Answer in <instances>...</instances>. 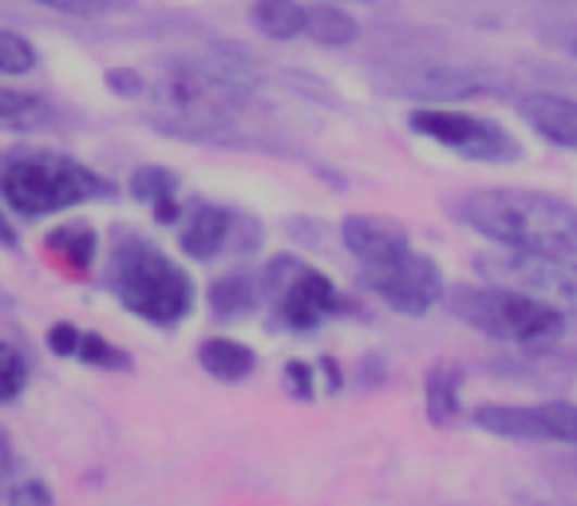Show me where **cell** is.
Segmentation results:
<instances>
[{
    "mask_svg": "<svg viewBox=\"0 0 577 506\" xmlns=\"http://www.w3.org/2000/svg\"><path fill=\"white\" fill-rule=\"evenodd\" d=\"M467 230L482 233L502 250L542 253L577 262V210L569 202L518 187H482L471 190L451 206Z\"/></svg>",
    "mask_w": 577,
    "mask_h": 506,
    "instance_id": "1",
    "label": "cell"
},
{
    "mask_svg": "<svg viewBox=\"0 0 577 506\" xmlns=\"http://www.w3.org/2000/svg\"><path fill=\"white\" fill-rule=\"evenodd\" d=\"M108 286L127 313L147 325H178L195 308V281L159 245L142 242L139 233H120L111 245Z\"/></svg>",
    "mask_w": 577,
    "mask_h": 506,
    "instance_id": "2",
    "label": "cell"
},
{
    "mask_svg": "<svg viewBox=\"0 0 577 506\" xmlns=\"http://www.w3.org/2000/svg\"><path fill=\"white\" fill-rule=\"evenodd\" d=\"M111 182L55 151H16L0 163V199L21 218H48L79 202L111 199Z\"/></svg>",
    "mask_w": 577,
    "mask_h": 506,
    "instance_id": "3",
    "label": "cell"
},
{
    "mask_svg": "<svg viewBox=\"0 0 577 506\" xmlns=\"http://www.w3.org/2000/svg\"><path fill=\"white\" fill-rule=\"evenodd\" d=\"M443 305L455 313L463 325L487 332L494 341L506 344H550L566 329V313L545 301L530 298L523 289L511 286H455L443 293Z\"/></svg>",
    "mask_w": 577,
    "mask_h": 506,
    "instance_id": "4",
    "label": "cell"
},
{
    "mask_svg": "<svg viewBox=\"0 0 577 506\" xmlns=\"http://www.w3.org/2000/svg\"><path fill=\"white\" fill-rule=\"evenodd\" d=\"M415 135H424L431 143L451 147L463 159L475 163H514L523 147L514 143V135L506 127H499L494 119L482 115H467V111H451V107H419L407 115Z\"/></svg>",
    "mask_w": 577,
    "mask_h": 506,
    "instance_id": "5",
    "label": "cell"
},
{
    "mask_svg": "<svg viewBox=\"0 0 577 506\" xmlns=\"http://www.w3.org/2000/svg\"><path fill=\"white\" fill-rule=\"evenodd\" d=\"M475 265H479V274L487 277V281H494V286L523 289V293L562 308V313H577V262L506 250V253L479 257Z\"/></svg>",
    "mask_w": 577,
    "mask_h": 506,
    "instance_id": "6",
    "label": "cell"
},
{
    "mask_svg": "<svg viewBox=\"0 0 577 506\" xmlns=\"http://www.w3.org/2000/svg\"><path fill=\"white\" fill-rule=\"evenodd\" d=\"M269 289L277 298V317L281 325L297 332L316 329L321 320L337 317L349 308V301L340 298V289L333 286V277H325L321 269H309L297 257H277L269 269Z\"/></svg>",
    "mask_w": 577,
    "mask_h": 506,
    "instance_id": "7",
    "label": "cell"
},
{
    "mask_svg": "<svg viewBox=\"0 0 577 506\" xmlns=\"http://www.w3.org/2000/svg\"><path fill=\"white\" fill-rule=\"evenodd\" d=\"M360 281L368 293H376L384 305H392L403 317H424L427 308L443 301L447 293L439 265L427 253L415 250L400 253L384 265H360Z\"/></svg>",
    "mask_w": 577,
    "mask_h": 506,
    "instance_id": "8",
    "label": "cell"
},
{
    "mask_svg": "<svg viewBox=\"0 0 577 506\" xmlns=\"http://www.w3.org/2000/svg\"><path fill=\"white\" fill-rule=\"evenodd\" d=\"M471 423L487 435L523 443H574L577 447V407L574 404H538V407H514V404H482L471 412Z\"/></svg>",
    "mask_w": 577,
    "mask_h": 506,
    "instance_id": "9",
    "label": "cell"
},
{
    "mask_svg": "<svg viewBox=\"0 0 577 506\" xmlns=\"http://www.w3.org/2000/svg\"><path fill=\"white\" fill-rule=\"evenodd\" d=\"M376 88L388 91V96H400V100L447 103L506 91V84L482 76V72H463V67H388L376 76Z\"/></svg>",
    "mask_w": 577,
    "mask_h": 506,
    "instance_id": "10",
    "label": "cell"
},
{
    "mask_svg": "<svg viewBox=\"0 0 577 506\" xmlns=\"http://www.w3.org/2000/svg\"><path fill=\"white\" fill-rule=\"evenodd\" d=\"M340 242L349 245L360 265H384L412 250V238L400 222L376 218V214H349L340 222Z\"/></svg>",
    "mask_w": 577,
    "mask_h": 506,
    "instance_id": "11",
    "label": "cell"
},
{
    "mask_svg": "<svg viewBox=\"0 0 577 506\" xmlns=\"http://www.w3.org/2000/svg\"><path fill=\"white\" fill-rule=\"evenodd\" d=\"M518 111L545 143L577 151V100L554 96V91H534L518 100Z\"/></svg>",
    "mask_w": 577,
    "mask_h": 506,
    "instance_id": "12",
    "label": "cell"
},
{
    "mask_svg": "<svg viewBox=\"0 0 577 506\" xmlns=\"http://www.w3.org/2000/svg\"><path fill=\"white\" fill-rule=\"evenodd\" d=\"M234 230H238L234 210L202 202V206L190 210V218H186L178 242H183V250L190 253V257L210 262V257H218V253H226L229 245H234Z\"/></svg>",
    "mask_w": 577,
    "mask_h": 506,
    "instance_id": "13",
    "label": "cell"
},
{
    "mask_svg": "<svg viewBox=\"0 0 577 506\" xmlns=\"http://www.w3.org/2000/svg\"><path fill=\"white\" fill-rule=\"evenodd\" d=\"M198 364H202L214 380L238 384V380L253 376V368H258V353H253L250 344L229 341V337H210V341L198 344Z\"/></svg>",
    "mask_w": 577,
    "mask_h": 506,
    "instance_id": "14",
    "label": "cell"
},
{
    "mask_svg": "<svg viewBox=\"0 0 577 506\" xmlns=\"http://www.w3.org/2000/svg\"><path fill=\"white\" fill-rule=\"evenodd\" d=\"M45 250L55 257V265H64L72 277H84L96 262V230L84 226V222H67V226H55L45 238Z\"/></svg>",
    "mask_w": 577,
    "mask_h": 506,
    "instance_id": "15",
    "label": "cell"
},
{
    "mask_svg": "<svg viewBox=\"0 0 577 506\" xmlns=\"http://www.w3.org/2000/svg\"><path fill=\"white\" fill-rule=\"evenodd\" d=\"M131 194L154 210L159 222H178L183 206H178V178L166 166H139L131 175Z\"/></svg>",
    "mask_w": 577,
    "mask_h": 506,
    "instance_id": "16",
    "label": "cell"
},
{
    "mask_svg": "<svg viewBox=\"0 0 577 506\" xmlns=\"http://www.w3.org/2000/svg\"><path fill=\"white\" fill-rule=\"evenodd\" d=\"M459 384H463V372H459L455 364H436L424 380V404H427V419L447 428V423H455L463 404H459Z\"/></svg>",
    "mask_w": 577,
    "mask_h": 506,
    "instance_id": "17",
    "label": "cell"
},
{
    "mask_svg": "<svg viewBox=\"0 0 577 506\" xmlns=\"http://www.w3.org/2000/svg\"><path fill=\"white\" fill-rule=\"evenodd\" d=\"M305 36L321 48H344L360 36V24L352 12L337 9V4H313L305 9Z\"/></svg>",
    "mask_w": 577,
    "mask_h": 506,
    "instance_id": "18",
    "label": "cell"
},
{
    "mask_svg": "<svg viewBox=\"0 0 577 506\" xmlns=\"http://www.w3.org/2000/svg\"><path fill=\"white\" fill-rule=\"evenodd\" d=\"M253 28L269 40H293L305 33V4L297 0H253Z\"/></svg>",
    "mask_w": 577,
    "mask_h": 506,
    "instance_id": "19",
    "label": "cell"
},
{
    "mask_svg": "<svg viewBox=\"0 0 577 506\" xmlns=\"http://www.w3.org/2000/svg\"><path fill=\"white\" fill-rule=\"evenodd\" d=\"M253 305H258V286L246 274H226L210 286V308H214V317L238 320L246 313H253Z\"/></svg>",
    "mask_w": 577,
    "mask_h": 506,
    "instance_id": "20",
    "label": "cell"
},
{
    "mask_svg": "<svg viewBox=\"0 0 577 506\" xmlns=\"http://www.w3.org/2000/svg\"><path fill=\"white\" fill-rule=\"evenodd\" d=\"M48 103L28 96V91H12L0 88V127L4 131H33L40 123H48Z\"/></svg>",
    "mask_w": 577,
    "mask_h": 506,
    "instance_id": "21",
    "label": "cell"
},
{
    "mask_svg": "<svg viewBox=\"0 0 577 506\" xmlns=\"http://www.w3.org/2000/svg\"><path fill=\"white\" fill-rule=\"evenodd\" d=\"M76 356L84 364H91V368H108V372H127V368H131V356L123 353V349H115V344H111L108 337H99V332H84V337H79Z\"/></svg>",
    "mask_w": 577,
    "mask_h": 506,
    "instance_id": "22",
    "label": "cell"
},
{
    "mask_svg": "<svg viewBox=\"0 0 577 506\" xmlns=\"http://www.w3.org/2000/svg\"><path fill=\"white\" fill-rule=\"evenodd\" d=\"M36 67V48L24 40L21 33H9L0 28V72L4 76H24Z\"/></svg>",
    "mask_w": 577,
    "mask_h": 506,
    "instance_id": "23",
    "label": "cell"
},
{
    "mask_svg": "<svg viewBox=\"0 0 577 506\" xmlns=\"http://www.w3.org/2000/svg\"><path fill=\"white\" fill-rule=\"evenodd\" d=\"M28 384V360L21 356V349L0 341V404L16 400Z\"/></svg>",
    "mask_w": 577,
    "mask_h": 506,
    "instance_id": "24",
    "label": "cell"
},
{
    "mask_svg": "<svg viewBox=\"0 0 577 506\" xmlns=\"http://www.w3.org/2000/svg\"><path fill=\"white\" fill-rule=\"evenodd\" d=\"M36 4L64 12V16H115V12H123L131 0H36Z\"/></svg>",
    "mask_w": 577,
    "mask_h": 506,
    "instance_id": "25",
    "label": "cell"
},
{
    "mask_svg": "<svg viewBox=\"0 0 577 506\" xmlns=\"http://www.w3.org/2000/svg\"><path fill=\"white\" fill-rule=\"evenodd\" d=\"M9 506H52V491L40 479H24V483L12 486Z\"/></svg>",
    "mask_w": 577,
    "mask_h": 506,
    "instance_id": "26",
    "label": "cell"
},
{
    "mask_svg": "<svg viewBox=\"0 0 577 506\" xmlns=\"http://www.w3.org/2000/svg\"><path fill=\"white\" fill-rule=\"evenodd\" d=\"M79 337H84V332H79L76 325L60 320V325H52V329H48V349H52L55 356H76Z\"/></svg>",
    "mask_w": 577,
    "mask_h": 506,
    "instance_id": "27",
    "label": "cell"
},
{
    "mask_svg": "<svg viewBox=\"0 0 577 506\" xmlns=\"http://www.w3.org/2000/svg\"><path fill=\"white\" fill-rule=\"evenodd\" d=\"M285 380H289V392H293L297 400L313 396V364L289 360V364H285Z\"/></svg>",
    "mask_w": 577,
    "mask_h": 506,
    "instance_id": "28",
    "label": "cell"
},
{
    "mask_svg": "<svg viewBox=\"0 0 577 506\" xmlns=\"http://www.w3.org/2000/svg\"><path fill=\"white\" fill-rule=\"evenodd\" d=\"M108 88L120 91V96H139L142 91V79L135 72H123V67H111L108 72Z\"/></svg>",
    "mask_w": 577,
    "mask_h": 506,
    "instance_id": "29",
    "label": "cell"
},
{
    "mask_svg": "<svg viewBox=\"0 0 577 506\" xmlns=\"http://www.w3.org/2000/svg\"><path fill=\"white\" fill-rule=\"evenodd\" d=\"M12 463H16V455H12L9 431L0 428V486L9 483V475H12Z\"/></svg>",
    "mask_w": 577,
    "mask_h": 506,
    "instance_id": "30",
    "label": "cell"
},
{
    "mask_svg": "<svg viewBox=\"0 0 577 506\" xmlns=\"http://www.w3.org/2000/svg\"><path fill=\"white\" fill-rule=\"evenodd\" d=\"M0 245H4V250H16V245H21V233L12 230V222L4 218V214H0Z\"/></svg>",
    "mask_w": 577,
    "mask_h": 506,
    "instance_id": "31",
    "label": "cell"
},
{
    "mask_svg": "<svg viewBox=\"0 0 577 506\" xmlns=\"http://www.w3.org/2000/svg\"><path fill=\"white\" fill-rule=\"evenodd\" d=\"M557 45L566 48V52H569V55H574V60H577V28H574V33H562V40H557Z\"/></svg>",
    "mask_w": 577,
    "mask_h": 506,
    "instance_id": "32",
    "label": "cell"
},
{
    "mask_svg": "<svg viewBox=\"0 0 577 506\" xmlns=\"http://www.w3.org/2000/svg\"><path fill=\"white\" fill-rule=\"evenodd\" d=\"M12 308H16V301H12L9 293H4V289H0V317H4V313H12Z\"/></svg>",
    "mask_w": 577,
    "mask_h": 506,
    "instance_id": "33",
    "label": "cell"
}]
</instances>
